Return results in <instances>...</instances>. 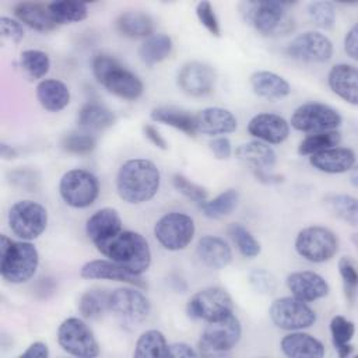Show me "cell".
<instances>
[{
    "label": "cell",
    "instance_id": "obj_1",
    "mask_svg": "<svg viewBox=\"0 0 358 358\" xmlns=\"http://www.w3.org/2000/svg\"><path fill=\"white\" fill-rule=\"evenodd\" d=\"M161 172L158 166L147 158H133L124 161L116 173V192L129 204H143L150 201L159 190Z\"/></svg>",
    "mask_w": 358,
    "mask_h": 358
},
{
    "label": "cell",
    "instance_id": "obj_2",
    "mask_svg": "<svg viewBox=\"0 0 358 358\" xmlns=\"http://www.w3.org/2000/svg\"><path fill=\"white\" fill-rule=\"evenodd\" d=\"M95 248L101 255L137 275H143L151 266L152 256L148 241L136 231L122 229L117 235Z\"/></svg>",
    "mask_w": 358,
    "mask_h": 358
},
{
    "label": "cell",
    "instance_id": "obj_3",
    "mask_svg": "<svg viewBox=\"0 0 358 358\" xmlns=\"http://www.w3.org/2000/svg\"><path fill=\"white\" fill-rule=\"evenodd\" d=\"M91 69L95 80L110 94L122 99L134 101L144 92L141 78L110 55H95L91 62Z\"/></svg>",
    "mask_w": 358,
    "mask_h": 358
},
{
    "label": "cell",
    "instance_id": "obj_4",
    "mask_svg": "<svg viewBox=\"0 0 358 358\" xmlns=\"http://www.w3.org/2000/svg\"><path fill=\"white\" fill-rule=\"evenodd\" d=\"M39 266L38 249L31 241L0 236V274L11 284H22L34 277Z\"/></svg>",
    "mask_w": 358,
    "mask_h": 358
},
{
    "label": "cell",
    "instance_id": "obj_5",
    "mask_svg": "<svg viewBox=\"0 0 358 358\" xmlns=\"http://www.w3.org/2000/svg\"><path fill=\"white\" fill-rule=\"evenodd\" d=\"M288 6L274 0L246 1L242 4V14L245 21L262 35L278 36L291 32L295 25Z\"/></svg>",
    "mask_w": 358,
    "mask_h": 358
},
{
    "label": "cell",
    "instance_id": "obj_6",
    "mask_svg": "<svg viewBox=\"0 0 358 358\" xmlns=\"http://www.w3.org/2000/svg\"><path fill=\"white\" fill-rule=\"evenodd\" d=\"M241 336L242 326L234 313L213 322H207L197 341V352L203 357L225 355L235 348L241 340Z\"/></svg>",
    "mask_w": 358,
    "mask_h": 358
},
{
    "label": "cell",
    "instance_id": "obj_7",
    "mask_svg": "<svg viewBox=\"0 0 358 358\" xmlns=\"http://www.w3.org/2000/svg\"><path fill=\"white\" fill-rule=\"evenodd\" d=\"M98 178L83 168H73L63 173L59 182L62 200L73 208H87L95 203L99 196Z\"/></svg>",
    "mask_w": 358,
    "mask_h": 358
},
{
    "label": "cell",
    "instance_id": "obj_8",
    "mask_svg": "<svg viewBox=\"0 0 358 358\" xmlns=\"http://www.w3.org/2000/svg\"><path fill=\"white\" fill-rule=\"evenodd\" d=\"M337 235L322 225H310L301 229L295 238L296 253L310 263L331 260L338 252Z\"/></svg>",
    "mask_w": 358,
    "mask_h": 358
},
{
    "label": "cell",
    "instance_id": "obj_9",
    "mask_svg": "<svg viewBox=\"0 0 358 358\" xmlns=\"http://www.w3.org/2000/svg\"><path fill=\"white\" fill-rule=\"evenodd\" d=\"M8 227L22 241L39 238L48 227V210L38 201L20 200L8 210Z\"/></svg>",
    "mask_w": 358,
    "mask_h": 358
},
{
    "label": "cell",
    "instance_id": "obj_10",
    "mask_svg": "<svg viewBox=\"0 0 358 358\" xmlns=\"http://www.w3.org/2000/svg\"><path fill=\"white\" fill-rule=\"evenodd\" d=\"M56 337L60 348L70 355L80 358L99 355V344L94 331L80 317L64 319L57 327Z\"/></svg>",
    "mask_w": 358,
    "mask_h": 358
},
{
    "label": "cell",
    "instance_id": "obj_11",
    "mask_svg": "<svg viewBox=\"0 0 358 358\" xmlns=\"http://www.w3.org/2000/svg\"><path fill=\"white\" fill-rule=\"evenodd\" d=\"M194 232V220L180 211L164 214L154 225L155 239L164 249L171 252L186 249L193 241Z\"/></svg>",
    "mask_w": 358,
    "mask_h": 358
},
{
    "label": "cell",
    "instance_id": "obj_12",
    "mask_svg": "<svg viewBox=\"0 0 358 358\" xmlns=\"http://www.w3.org/2000/svg\"><path fill=\"white\" fill-rule=\"evenodd\" d=\"M186 312L192 319H200L207 323L234 313V302L224 288L206 287L190 296Z\"/></svg>",
    "mask_w": 358,
    "mask_h": 358
},
{
    "label": "cell",
    "instance_id": "obj_13",
    "mask_svg": "<svg viewBox=\"0 0 358 358\" xmlns=\"http://www.w3.org/2000/svg\"><path fill=\"white\" fill-rule=\"evenodd\" d=\"M268 316L275 327L287 331L303 330L316 322V313L308 302L292 295L274 299L268 308Z\"/></svg>",
    "mask_w": 358,
    "mask_h": 358
},
{
    "label": "cell",
    "instance_id": "obj_14",
    "mask_svg": "<svg viewBox=\"0 0 358 358\" xmlns=\"http://www.w3.org/2000/svg\"><path fill=\"white\" fill-rule=\"evenodd\" d=\"M341 122L343 119L337 109L322 102H306L292 112L288 123L298 131L317 133L337 130Z\"/></svg>",
    "mask_w": 358,
    "mask_h": 358
},
{
    "label": "cell",
    "instance_id": "obj_15",
    "mask_svg": "<svg viewBox=\"0 0 358 358\" xmlns=\"http://www.w3.org/2000/svg\"><path fill=\"white\" fill-rule=\"evenodd\" d=\"M109 310L126 322L138 323L148 317L151 303L137 287H120L110 291Z\"/></svg>",
    "mask_w": 358,
    "mask_h": 358
},
{
    "label": "cell",
    "instance_id": "obj_16",
    "mask_svg": "<svg viewBox=\"0 0 358 358\" xmlns=\"http://www.w3.org/2000/svg\"><path fill=\"white\" fill-rule=\"evenodd\" d=\"M285 53L295 60L324 63L333 56V43L319 31H306L288 43Z\"/></svg>",
    "mask_w": 358,
    "mask_h": 358
},
{
    "label": "cell",
    "instance_id": "obj_17",
    "mask_svg": "<svg viewBox=\"0 0 358 358\" xmlns=\"http://www.w3.org/2000/svg\"><path fill=\"white\" fill-rule=\"evenodd\" d=\"M217 73L204 62L192 60L185 63L176 76L179 88L190 96H206L215 88Z\"/></svg>",
    "mask_w": 358,
    "mask_h": 358
},
{
    "label": "cell",
    "instance_id": "obj_18",
    "mask_svg": "<svg viewBox=\"0 0 358 358\" xmlns=\"http://www.w3.org/2000/svg\"><path fill=\"white\" fill-rule=\"evenodd\" d=\"M80 275L87 280H110L124 282L137 288L147 287L141 275L129 271L127 268L115 263L110 259H94L84 263L80 268Z\"/></svg>",
    "mask_w": 358,
    "mask_h": 358
},
{
    "label": "cell",
    "instance_id": "obj_19",
    "mask_svg": "<svg viewBox=\"0 0 358 358\" xmlns=\"http://www.w3.org/2000/svg\"><path fill=\"white\" fill-rule=\"evenodd\" d=\"M285 284L292 296L308 303L327 296L330 291L329 282L324 277L310 270H301L288 274Z\"/></svg>",
    "mask_w": 358,
    "mask_h": 358
},
{
    "label": "cell",
    "instance_id": "obj_20",
    "mask_svg": "<svg viewBox=\"0 0 358 358\" xmlns=\"http://www.w3.org/2000/svg\"><path fill=\"white\" fill-rule=\"evenodd\" d=\"M248 133L266 144H281L289 136V123L277 113L263 112L249 120Z\"/></svg>",
    "mask_w": 358,
    "mask_h": 358
},
{
    "label": "cell",
    "instance_id": "obj_21",
    "mask_svg": "<svg viewBox=\"0 0 358 358\" xmlns=\"http://www.w3.org/2000/svg\"><path fill=\"white\" fill-rule=\"evenodd\" d=\"M122 217L116 208L103 207L96 210L85 224L88 239L96 246L122 231Z\"/></svg>",
    "mask_w": 358,
    "mask_h": 358
},
{
    "label": "cell",
    "instance_id": "obj_22",
    "mask_svg": "<svg viewBox=\"0 0 358 358\" xmlns=\"http://www.w3.org/2000/svg\"><path fill=\"white\" fill-rule=\"evenodd\" d=\"M327 84L343 101L351 105L358 103V70L354 64H334L327 74Z\"/></svg>",
    "mask_w": 358,
    "mask_h": 358
},
{
    "label": "cell",
    "instance_id": "obj_23",
    "mask_svg": "<svg viewBox=\"0 0 358 358\" xmlns=\"http://www.w3.org/2000/svg\"><path fill=\"white\" fill-rule=\"evenodd\" d=\"M355 152L350 147H331L309 155V164L324 173H344L354 168Z\"/></svg>",
    "mask_w": 358,
    "mask_h": 358
},
{
    "label": "cell",
    "instance_id": "obj_24",
    "mask_svg": "<svg viewBox=\"0 0 358 358\" xmlns=\"http://www.w3.org/2000/svg\"><path fill=\"white\" fill-rule=\"evenodd\" d=\"M197 122V133L218 136L228 134L238 129V120L235 115L221 106H210L204 108L199 113H196Z\"/></svg>",
    "mask_w": 358,
    "mask_h": 358
},
{
    "label": "cell",
    "instance_id": "obj_25",
    "mask_svg": "<svg viewBox=\"0 0 358 358\" xmlns=\"http://www.w3.org/2000/svg\"><path fill=\"white\" fill-rule=\"evenodd\" d=\"M280 348L289 358H322L326 352L320 340L302 330L285 334L280 341Z\"/></svg>",
    "mask_w": 358,
    "mask_h": 358
},
{
    "label": "cell",
    "instance_id": "obj_26",
    "mask_svg": "<svg viewBox=\"0 0 358 358\" xmlns=\"http://www.w3.org/2000/svg\"><path fill=\"white\" fill-rule=\"evenodd\" d=\"M14 15L22 25L39 32L53 31L59 25L53 18L49 6L36 1H21L15 4Z\"/></svg>",
    "mask_w": 358,
    "mask_h": 358
},
{
    "label": "cell",
    "instance_id": "obj_27",
    "mask_svg": "<svg viewBox=\"0 0 358 358\" xmlns=\"http://www.w3.org/2000/svg\"><path fill=\"white\" fill-rule=\"evenodd\" d=\"M199 259L210 268L220 270L232 260V250L228 242L215 235H204L199 239L196 248Z\"/></svg>",
    "mask_w": 358,
    "mask_h": 358
},
{
    "label": "cell",
    "instance_id": "obj_28",
    "mask_svg": "<svg viewBox=\"0 0 358 358\" xmlns=\"http://www.w3.org/2000/svg\"><path fill=\"white\" fill-rule=\"evenodd\" d=\"M249 83L253 92L266 99H281L291 94L289 83L282 76L268 70L253 71Z\"/></svg>",
    "mask_w": 358,
    "mask_h": 358
},
{
    "label": "cell",
    "instance_id": "obj_29",
    "mask_svg": "<svg viewBox=\"0 0 358 358\" xmlns=\"http://www.w3.org/2000/svg\"><path fill=\"white\" fill-rule=\"evenodd\" d=\"M39 105L48 112H60L70 103L69 87L56 78L41 80L35 88Z\"/></svg>",
    "mask_w": 358,
    "mask_h": 358
},
{
    "label": "cell",
    "instance_id": "obj_30",
    "mask_svg": "<svg viewBox=\"0 0 358 358\" xmlns=\"http://www.w3.org/2000/svg\"><path fill=\"white\" fill-rule=\"evenodd\" d=\"M235 157L250 169L270 171L277 162V154L270 144L259 140L248 141L236 147Z\"/></svg>",
    "mask_w": 358,
    "mask_h": 358
},
{
    "label": "cell",
    "instance_id": "obj_31",
    "mask_svg": "<svg viewBox=\"0 0 358 358\" xmlns=\"http://www.w3.org/2000/svg\"><path fill=\"white\" fill-rule=\"evenodd\" d=\"M151 120L171 126L187 136L197 134L196 115L176 106H157L150 112Z\"/></svg>",
    "mask_w": 358,
    "mask_h": 358
},
{
    "label": "cell",
    "instance_id": "obj_32",
    "mask_svg": "<svg viewBox=\"0 0 358 358\" xmlns=\"http://www.w3.org/2000/svg\"><path fill=\"white\" fill-rule=\"evenodd\" d=\"M115 27L120 35L133 39L148 38L154 34V20L151 15L136 10L122 13L116 18Z\"/></svg>",
    "mask_w": 358,
    "mask_h": 358
},
{
    "label": "cell",
    "instance_id": "obj_33",
    "mask_svg": "<svg viewBox=\"0 0 358 358\" xmlns=\"http://www.w3.org/2000/svg\"><path fill=\"white\" fill-rule=\"evenodd\" d=\"M173 42L166 34H152L145 38L138 48L140 60L147 66H154L164 62L172 53Z\"/></svg>",
    "mask_w": 358,
    "mask_h": 358
},
{
    "label": "cell",
    "instance_id": "obj_34",
    "mask_svg": "<svg viewBox=\"0 0 358 358\" xmlns=\"http://www.w3.org/2000/svg\"><path fill=\"white\" fill-rule=\"evenodd\" d=\"M116 120L115 113L102 103L88 102L85 103L77 116L80 127L87 130H103L110 127Z\"/></svg>",
    "mask_w": 358,
    "mask_h": 358
},
{
    "label": "cell",
    "instance_id": "obj_35",
    "mask_svg": "<svg viewBox=\"0 0 358 358\" xmlns=\"http://www.w3.org/2000/svg\"><path fill=\"white\" fill-rule=\"evenodd\" d=\"M355 334L354 322L348 320L341 315H336L330 320V336L334 350L340 358L350 357L354 352V345L351 340Z\"/></svg>",
    "mask_w": 358,
    "mask_h": 358
},
{
    "label": "cell",
    "instance_id": "obj_36",
    "mask_svg": "<svg viewBox=\"0 0 358 358\" xmlns=\"http://www.w3.org/2000/svg\"><path fill=\"white\" fill-rule=\"evenodd\" d=\"M168 341L162 331L150 329L143 331L134 345V357L138 358H166L169 357Z\"/></svg>",
    "mask_w": 358,
    "mask_h": 358
},
{
    "label": "cell",
    "instance_id": "obj_37",
    "mask_svg": "<svg viewBox=\"0 0 358 358\" xmlns=\"http://www.w3.org/2000/svg\"><path fill=\"white\" fill-rule=\"evenodd\" d=\"M110 291L105 288H91L81 294L78 299V312L84 319H99L106 310H109Z\"/></svg>",
    "mask_w": 358,
    "mask_h": 358
},
{
    "label": "cell",
    "instance_id": "obj_38",
    "mask_svg": "<svg viewBox=\"0 0 358 358\" xmlns=\"http://www.w3.org/2000/svg\"><path fill=\"white\" fill-rule=\"evenodd\" d=\"M239 193L236 189H227L213 199H207L200 204L203 214L211 220H220L229 215L238 206Z\"/></svg>",
    "mask_w": 358,
    "mask_h": 358
},
{
    "label": "cell",
    "instance_id": "obj_39",
    "mask_svg": "<svg viewBox=\"0 0 358 358\" xmlns=\"http://www.w3.org/2000/svg\"><path fill=\"white\" fill-rule=\"evenodd\" d=\"M324 206L327 210L338 217L340 220L345 221L350 225H357L358 222V201L355 197L343 193H331L327 194L324 199Z\"/></svg>",
    "mask_w": 358,
    "mask_h": 358
},
{
    "label": "cell",
    "instance_id": "obj_40",
    "mask_svg": "<svg viewBox=\"0 0 358 358\" xmlns=\"http://www.w3.org/2000/svg\"><path fill=\"white\" fill-rule=\"evenodd\" d=\"M55 21L60 24L80 22L88 17V7L85 3L73 0L52 1L48 4Z\"/></svg>",
    "mask_w": 358,
    "mask_h": 358
},
{
    "label": "cell",
    "instance_id": "obj_41",
    "mask_svg": "<svg viewBox=\"0 0 358 358\" xmlns=\"http://www.w3.org/2000/svg\"><path fill=\"white\" fill-rule=\"evenodd\" d=\"M341 141V134L338 130H326L317 133H309L298 145V152L301 155H312L323 150L337 147Z\"/></svg>",
    "mask_w": 358,
    "mask_h": 358
},
{
    "label": "cell",
    "instance_id": "obj_42",
    "mask_svg": "<svg viewBox=\"0 0 358 358\" xmlns=\"http://www.w3.org/2000/svg\"><path fill=\"white\" fill-rule=\"evenodd\" d=\"M228 235H229V238L232 239L236 249L239 250V253L243 257L253 259V257H257L260 255V252H262L260 242L242 224H239V222L229 224Z\"/></svg>",
    "mask_w": 358,
    "mask_h": 358
},
{
    "label": "cell",
    "instance_id": "obj_43",
    "mask_svg": "<svg viewBox=\"0 0 358 358\" xmlns=\"http://www.w3.org/2000/svg\"><path fill=\"white\" fill-rule=\"evenodd\" d=\"M20 63H21V67L25 70V73L34 80H39L45 77L50 70L49 55L39 49L22 50L20 56Z\"/></svg>",
    "mask_w": 358,
    "mask_h": 358
},
{
    "label": "cell",
    "instance_id": "obj_44",
    "mask_svg": "<svg viewBox=\"0 0 358 358\" xmlns=\"http://www.w3.org/2000/svg\"><path fill=\"white\" fill-rule=\"evenodd\" d=\"M96 147V138L85 131H73L63 137L62 148L69 154L87 155Z\"/></svg>",
    "mask_w": 358,
    "mask_h": 358
},
{
    "label": "cell",
    "instance_id": "obj_45",
    "mask_svg": "<svg viewBox=\"0 0 358 358\" xmlns=\"http://www.w3.org/2000/svg\"><path fill=\"white\" fill-rule=\"evenodd\" d=\"M308 14L313 24L322 29H330L336 21V8L333 3L319 0L308 4Z\"/></svg>",
    "mask_w": 358,
    "mask_h": 358
},
{
    "label": "cell",
    "instance_id": "obj_46",
    "mask_svg": "<svg viewBox=\"0 0 358 358\" xmlns=\"http://www.w3.org/2000/svg\"><path fill=\"white\" fill-rule=\"evenodd\" d=\"M338 273L343 280L344 285V294L348 302H354L355 294H357V285H358V273H357V264L354 259L350 256H343L338 260Z\"/></svg>",
    "mask_w": 358,
    "mask_h": 358
},
{
    "label": "cell",
    "instance_id": "obj_47",
    "mask_svg": "<svg viewBox=\"0 0 358 358\" xmlns=\"http://www.w3.org/2000/svg\"><path fill=\"white\" fill-rule=\"evenodd\" d=\"M172 185L179 193H182L185 197H187L194 203L201 204L208 199V192L203 186L192 182L189 178H186L182 173H175L172 176Z\"/></svg>",
    "mask_w": 358,
    "mask_h": 358
},
{
    "label": "cell",
    "instance_id": "obj_48",
    "mask_svg": "<svg viewBox=\"0 0 358 358\" xmlns=\"http://www.w3.org/2000/svg\"><path fill=\"white\" fill-rule=\"evenodd\" d=\"M196 15L200 24L213 35V36H220L221 35V27L220 21L217 18V14L214 11V7L210 1L203 0L199 1L196 6Z\"/></svg>",
    "mask_w": 358,
    "mask_h": 358
},
{
    "label": "cell",
    "instance_id": "obj_49",
    "mask_svg": "<svg viewBox=\"0 0 358 358\" xmlns=\"http://www.w3.org/2000/svg\"><path fill=\"white\" fill-rule=\"evenodd\" d=\"M8 179H10V183L27 192L35 190L41 182V176L38 171L31 168H17L8 173Z\"/></svg>",
    "mask_w": 358,
    "mask_h": 358
},
{
    "label": "cell",
    "instance_id": "obj_50",
    "mask_svg": "<svg viewBox=\"0 0 358 358\" xmlns=\"http://www.w3.org/2000/svg\"><path fill=\"white\" fill-rule=\"evenodd\" d=\"M249 282L256 292L263 295L273 294L277 289L275 277L264 268H253L249 273Z\"/></svg>",
    "mask_w": 358,
    "mask_h": 358
},
{
    "label": "cell",
    "instance_id": "obj_51",
    "mask_svg": "<svg viewBox=\"0 0 358 358\" xmlns=\"http://www.w3.org/2000/svg\"><path fill=\"white\" fill-rule=\"evenodd\" d=\"M0 32L3 39H7L14 43H18L20 41H22L25 35L22 24L18 20H14L10 17H0Z\"/></svg>",
    "mask_w": 358,
    "mask_h": 358
},
{
    "label": "cell",
    "instance_id": "obj_52",
    "mask_svg": "<svg viewBox=\"0 0 358 358\" xmlns=\"http://www.w3.org/2000/svg\"><path fill=\"white\" fill-rule=\"evenodd\" d=\"M210 150L213 152V155L217 158V159H228L231 155H232V145H231V141L224 137V136H220V137H215L213 138L210 143Z\"/></svg>",
    "mask_w": 358,
    "mask_h": 358
},
{
    "label": "cell",
    "instance_id": "obj_53",
    "mask_svg": "<svg viewBox=\"0 0 358 358\" xmlns=\"http://www.w3.org/2000/svg\"><path fill=\"white\" fill-rule=\"evenodd\" d=\"M344 50L352 59H358V27L354 24L344 36Z\"/></svg>",
    "mask_w": 358,
    "mask_h": 358
},
{
    "label": "cell",
    "instance_id": "obj_54",
    "mask_svg": "<svg viewBox=\"0 0 358 358\" xmlns=\"http://www.w3.org/2000/svg\"><path fill=\"white\" fill-rule=\"evenodd\" d=\"M169 350V357H175V358H196L199 357L197 350H194L190 344L187 343H172L168 345Z\"/></svg>",
    "mask_w": 358,
    "mask_h": 358
},
{
    "label": "cell",
    "instance_id": "obj_55",
    "mask_svg": "<svg viewBox=\"0 0 358 358\" xmlns=\"http://www.w3.org/2000/svg\"><path fill=\"white\" fill-rule=\"evenodd\" d=\"M143 134L144 137L157 148L159 150H166L168 148V143L166 140L162 137V134L158 131V129L152 124H144L143 126Z\"/></svg>",
    "mask_w": 358,
    "mask_h": 358
},
{
    "label": "cell",
    "instance_id": "obj_56",
    "mask_svg": "<svg viewBox=\"0 0 358 358\" xmlns=\"http://www.w3.org/2000/svg\"><path fill=\"white\" fill-rule=\"evenodd\" d=\"M49 354V347L45 341H34L21 352L20 358H48Z\"/></svg>",
    "mask_w": 358,
    "mask_h": 358
},
{
    "label": "cell",
    "instance_id": "obj_57",
    "mask_svg": "<svg viewBox=\"0 0 358 358\" xmlns=\"http://www.w3.org/2000/svg\"><path fill=\"white\" fill-rule=\"evenodd\" d=\"M253 176L256 178V180L264 183V185H275V183H281L284 180V178L281 175L273 173L267 169H250Z\"/></svg>",
    "mask_w": 358,
    "mask_h": 358
},
{
    "label": "cell",
    "instance_id": "obj_58",
    "mask_svg": "<svg viewBox=\"0 0 358 358\" xmlns=\"http://www.w3.org/2000/svg\"><path fill=\"white\" fill-rule=\"evenodd\" d=\"M0 154H1V157L4 159H11V158H15L18 152H17V150L14 147H11V145H8L6 143H1L0 144Z\"/></svg>",
    "mask_w": 358,
    "mask_h": 358
},
{
    "label": "cell",
    "instance_id": "obj_59",
    "mask_svg": "<svg viewBox=\"0 0 358 358\" xmlns=\"http://www.w3.org/2000/svg\"><path fill=\"white\" fill-rule=\"evenodd\" d=\"M351 180H352V185L357 186V169L352 168V176H351Z\"/></svg>",
    "mask_w": 358,
    "mask_h": 358
}]
</instances>
